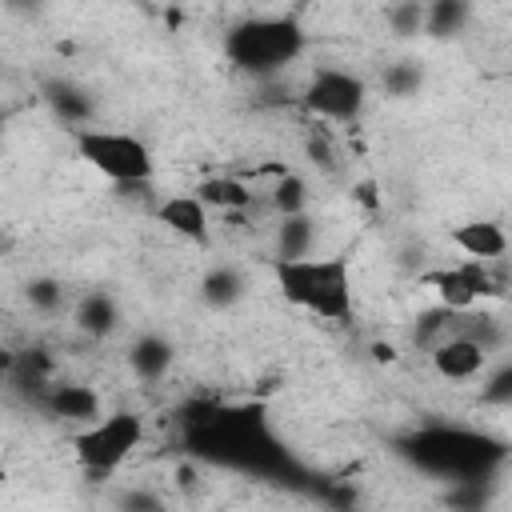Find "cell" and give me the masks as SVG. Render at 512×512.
<instances>
[{
  "mask_svg": "<svg viewBox=\"0 0 512 512\" xmlns=\"http://www.w3.org/2000/svg\"><path fill=\"white\" fill-rule=\"evenodd\" d=\"M276 288L288 304L312 312L316 320L344 324L356 308L352 300V264L344 256H276L272 260Z\"/></svg>",
  "mask_w": 512,
  "mask_h": 512,
  "instance_id": "obj_1",
  "label": "cell"
},
{
  "mask_svg": "<svg viewBox=\"0 0 512 512\" xmlns=\"http://www.w3.org/2000/svg\"><path fill=\"white\" fill-rule=\"evenodd\" d=\"M400 456H408L424 472H436V476H448L460 484V480H488V472L504 460V448L480 432L436 424V428H420V432L404 436Z\"/></svg>",
  "mask_w": 512,
  "mask_h": 512,
  "instance_id": "obj_2",
  "label": "cell"
},
{
  "mask_svg": "<svg viewBox=\"0 0 512 512\" xmlns=\"http://www.w3.org/2000/svg\"><path fill=\"white\" fill-rule=\"evenodd\" d=\"M308 48V32L292 16H252L224 32V56L236 72L272 80L296 64Z\"/></svg>",
  "mask_w": 512,
  "mask_h": 512,
  "instance_id": "obj_3",
  "label": "cell"
},
{
  "mask_svg": "<svg viewBox=\"0 0 512 512\" xmlns=\"http://www.w3.org/2000/svg\"><path fill=\"white\" fill-rule=\"evenodd\" d=\"M72 144H76V156L112 184L136 188V184L152 180V168H156L152 152L132 132H108V128H88L84 124V128H72Z\"/></svg>",
  "mask_w": 512,
  "mask_h": 512,
  "instance_id": "obj_4",
  "label": "cell"
},
{
  "mask_svg": "<svg viewBox=\"0 0 512 512\" xmlns=\"http://www.w3.org/2000/svg\"><path fill=\"white\" fill-rule=\"evenodd\" d=\"M140 440H144V416L140 412H112V416L84 424V432L72 440V448H76V460L84 472L108 476L140 448Z\"/></svg>",
  "mask_w": 512,
  "mask_h": 512,
  "instance_id": "obj_5",
  "label": "cell"
},
{
  "mask_svg": "<svg viewBox=\"0 0 512 512\" xmlns=\"http://www.w3.org/2000/svg\"><path fill=\"white\" fill-rule=\"evenodd\" d=\"M300 104L320 116V120H336V124H352L364 104H368V84L356 76V72H344V68H320L304 92H300Z\"/></svg>",
  "mask_w": 512,
  "mask_h": 512,
  "instance_id": "obj_6",
  "label": "cell"
},
{
  "mask_svg": "<svg viewBox=\"0 0 512 512\" xmlns=\"http://www.w3.org/2000/svg\"><path fill=\"white\" fill-rule=\"evenodd\" d=\"M496 260H460L452 268H432L424 272V284L436 288V296L444 300V308L452 312H464L472 308L476 300H488V296H504V276L492 272Z\"/></svg>",
  "mask_w": 512,
  "mask_h": 512,
  "instance_id": "obj_7",
  "label": "cell"
},
{
  "mask_svg": "<svg viewBox=\"0 0 512 512\" xmlns=\"http://www.w3.org/2000/svg\"><path fill=\"white\" fill-rule=\"evenodd\" d=\"M156 220L172 236H180V240H188L196 248H204L212 240V208L196 192H172V196H164L156 204Z\"/></svg>",
  "mask_w": 512,
  "mask_h": 512,
  "instance_id": "obj_8",
  "label": "cell"
},
{
  "mask_svg": "<svg viewBox=\"0 0 512 512\" xmlns=\"http://www.w3.org/2000/svg\"><path fill=\"white\" fill-rule=\"evenodd\" d=\"M36 404L56 416V420H72V424H92L100 416V392L80 384V380H48L44 392L36 396Z\"/></svg>",
  "mask_w": 512,
  "mask_h": 512,
  "instance_id": "obj_9",
  "label": "cell"
},
{
  "mask_svg": "<svg viewBox=\"0 0 512 512\" xmlns=\"http://www.w3.org/2000/svg\"><path fill=\"white\" fill-rule=\"evenodd\" d=\"M432 368L444 380H472V376H480L488 368V352L472 336H464V332L452 328L448 336H440L432 344Z\"/></svg>",
  "mask_w": 512,
  "mask_h": 512,
  "instance_id": "obj_10",
  "label": "cell"
},
{
  "mask_svg": "<svg viewBox=\"0 0 512 512\" xmlns=\"http://www.w3.org/2000/svg\"><path fill=\"white\" fill-rule=\"evenodd\" d=\"M448 240L468 256V260H500L508 252V236L496 220H468V224H456L448 232Z\"/></svg>",
  "mask_w": 512,
  "mask_h": 512,
  "instance_id": "obj_11",
  "label": "cell"
},
{
  "mask_svg": "<svg viewBox=\"0 0 512 512\" xmlns=\"http://www.w3.org/2000/svg\"><path fill=\"white\" fill-rule=\"evenodd\" d=\"M72 324H76L84 336L104 340L108 332H116V324H120V308H116V300H112L104 288H92V292H84V296L76 300V308H72Z\"/></svg>",
  "mask_w": 512,
  "mask_h": 512,
  "instance_id": "obj_12",
  "label": "cell"
},
{
  "mask_svg": "<svg viewBox=\"0 0 512 512\" xmlns=\"http://www.w3.org/2000/svg\"><path fill=\"white\" fill-rule=\"evenodd\" d=\"M172 360H176V348H172V340L160 336V332H144V336H136L132 348H128V368H132L140 380H160V376H168Z\"/></svg>",
  "mask_w": 512,
  "mask_h": 512,
  "instance_id": "obj_13",
  "label": "cell"
},
{
  "mask_svg": "<svg viewBox=\"0 0 512 512\" xmlns=\"http://www.w3.org/2000/svg\"><path fill=\"white\" fill-rule=\"evenodd\" d=\"M40 92H44V104H48L64 124H72V128H84V124H88V116H92V96H88L84 88H76V84H68V80H48Z\"/></svg>",
  "mask_w": 512,
  "mask_h": 512,
  "instance_id": "obj_14",
  "label": "cell"
},
{
  "mask_svg": "<svg viewBox=\"0 0 512 512\" xmlns=\"http://www.w3.org/2000/svg\"><path fill=\"white\" fill-rule=\"evenodd\" d=\"M244 292H248V284H244L240 268H232V264H212V268L204 272V280H200V300H204L208 308H216V312L232 308Z\"/></svg>",
  "mask_w": 512,
  "mask_h": 512,
  "instance_id": "obj_15",
  "label": "cell"
},
{
  "mask_svg": "<svg viewBox=\"0 0 512 512\" xmlns=\"http://www.w3.org/2000/svg\"><path fill=\"white\" fill-rule=\"evenodd\" d=\"M468 16H472V0H424V28L420 32L448 40V36L464 32Z\"/></svg>",
  "mask_w": 512,
  "mask_h": 512,
  "instance_id": "obj_16",
  "label": "cell"
},
{
  "mask_svg": "<svg viewBox=\"0 0 512 512\" xmlns=\"http://www.w3.org/2000/svg\"><path fill=\"white\" fill-rule=\"evenodd\" d=\"M196 196H200L208 208H216V212H244V208L252 204L248 184H240V180H232V176H208V180H200V184H196Z\"/></svg>",
  "mask_w": 512,
  "mask_h": 512,
  "instance_id": "obj_17",
  "label": "cell"
},
{
  "mask_svg": "<svg viewBox=\"0 0 512 512\" xmlns=\"http://www.w3.org/2000/svg\"><path fill=\"white\" fill-rule=\"evenodd\" d=\"M312 240H316V228H312V216L308 212H292V216H280L276 224V256H308L312 252Z\"/></svg>",
  "mask_w": 512,
  "mask_h": 512,
  "instance_id": "obj_18",
  "label": "cell"
},
{
  "mask_svg": "<svg viewBox=\"0 0 512 512\" xmlns=\"http://www.w3.org/2000/svg\"><path fill=\"white\" fill-rule=\"evenodd\" d=\"M272 208L280 212V216H292V212H304L308 208V184H304V176H296V172H280V180L272 184Z\"/></svg>",
  "mask_w": 512,
  "mask_h": 512,
  "instance_id": "obj_19",
  "label": "cell"
},
{
  "mask_svg": "<svg viewBox=\"0 0 512 512\" xmlns=\"http://www.w3.org/2000/svg\"><path fill=\"white\" fill-rule=\"evenodd\" d=\"M420 84H424V72H420V64H416V60H396V64H388V68H384V92H388V96H396V100L416 96V92H420Z\"/></svg>",
  "mask_w": 512,
  "mask_h": 512,
  "instance_id": "obj_20",
  "label": "cell"
},
{
  "mask_svg": "<svg viewBox=\"0 0 512 512\" xmlns=\"http://www.w3.org/2000/svg\"><path fill=\"white\" fill-rule=\"evenodd\" d=\"M388 28L396 36H416L424 28V0H392L388 4Z\"/></svg>",
  "mask_w": 512,
  "mask_h": 512,
  "instance_id": "obj_21",
  "label": "cell"
},
{
  "mask_svg": "<svg viewBox=\"0 0 512 512\" xmlns=\"http://www.w3.org/2000/svg\"><path fill=\"white\" fill-rule=\"evenodd\" d=\"M28 304H32V308H40V312H56V308L64 304V288H60L56 280L40 276V280H32V284H28Z\"/></svg>",
  "mask_w": 512,
  "mask_h": 512,
  "instance_id": "obj_22",
  "label": "cell"
},
{
  "mask_svg": "<svg viewBox=\"0 0 512 512\" xmlns=\"http://www.w3.org/2000/svg\"><path fill=\"white\" fill-rule=\"evenodd\" d=\"M480 400H484V404H508V400H512V364H500V368L488 376V384L480 388Z\"/></svg>",
  "mask_w": 512,
  "mask_h": 512,
  "instance_id": "obj_23",
  "label": "cell"
},
{
  "mask_svg": "<svg viewBox=\"0 0 512 512\" xmlns=\"http://www.w3.org/2000/svg\"><path fill=\"white\" fill-rule=\"evenodd\" d=\"M120 508H144V512H156V508H160V496H152V492H124V496H120Z\"/></svg>",
  "mask_w": 512,
  "mask_h": 512,
  "instance_id": "obj_24",
  "label": "cell"
},
{
  "mask_svg": "<svg viewBox=\"0 0 512 512\" xmlns=\"http://www.w3.org/2000/svg\"><path fill=\"white\" fill-rule=\"evenodd\" d=\"M308 156H312V164H320V168H336L332 148H328V140H320V136L308 140Z\"/></svg>",
  "mask_w": 512,
  "mask_h": 512,
  "instance_id": "obj_25",
  "label": "cell"
},
{
  "mask_svg": "<svg viewBox=\"0 0 512 512\" xmlns=\"http://www.w3.org/2000/svg\"><path fill=\"white\" fill-rule=\"evenodd\" d=\"M8 372H12V352H0V384L8 380Z\"/></svg>",
  "mask_w": 512,
  "mask_h": 512,
  "instance_id": "obj_26",
  "label": "cell"
},
{
  "mask_svg": "<svg viewBox=\"0 0 512 512\" xmlns=\"http://www.w3.org/2000/svg\"><path fill=\"white\" fill-rule=\"evenodd\" d=\"M372 352H376V360H392V356H396V352H392V348H388V344H376V348H372Z\"/></svg>",
  "mask_w": 512,
  "mask_h": 512,
  "instance_id": "obj_27",
  "label": "cell"
},
{
  "mask_svg": "<svg viewBox=\"0 0 512 512\" xmlns=\"http://www.w3.org/2000/svg\"><path fill=\"white\" fill-rule=\"evenodd\" d=\"M12 8H32V4H40V0H8Z\"/></svg>",
  "mask_w": 512,
  "mask_h": 512,
  "instance_id": "obj_28",
  "label": "cell"
},
{
  "mask_svg": "<svg viewBox=\"0 0 512 512\" xmlns=\"http://www.w3.org/2000/svg\"><path fill=\"white\" fill-rule=\"evenodd\" d=\"M0 136H4V112H0Z\"/></svg>",
  "mask_w": 512,
  "mask_h": 512,
  "instance_id": "obj_29",
  "label": "cell"
}]
</instances>
